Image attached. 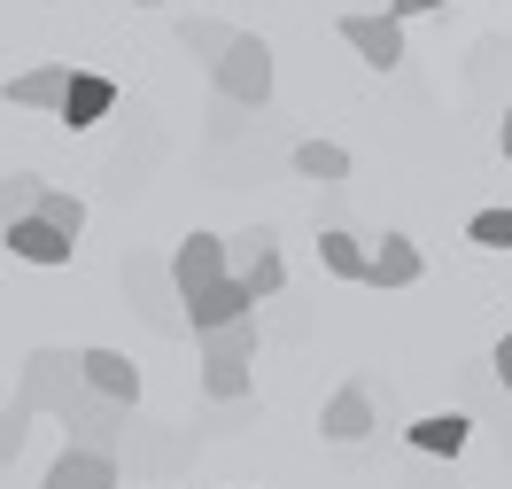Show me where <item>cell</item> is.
Listing matches in <instances>:
<instances>
[{"label":"cell","instance_id":"obj_17","mask_svg":"<svg viewBox=\"0 0 512 489\" xmlns=\"http://www.w3.org/2000/svg\"><path fill=\"white\" fill-rule=\"evenodd\" d=\"M63 78H70V63L16 70V78H8V101H16V109H55V101H63Z\"/></svg>","mask_w":512,"mask_h":489},{"label":"cell","instance_id":"obj_7","mask_svg":"<svg viewBox=\"0 0 512 489\" xmlns=\"http://www.w3.org/2000/svg\"><path fill=\"white\" fill-rule=\"evenodd\" d=\"M342 47H350L357 63H373V70H396L404 63V55H412V47H404V24H396V16H342Z\"/></svg>","mask_w":512,"mask_h":489},{"label":"cell","instance_id":"obj_24","mask_svg":"<svg viewBox=\"0 0 512 489\" xmlns=\"http://www.w3.org/2000/svg\"><path fill=\"white\" fill-rule=\"evenodd\" d=\"M466 241H474V249H512V210H474V218H466Z\"/></svg>","mask_w":512,"mask_h":489},{"label":"cell","instance_id":"obj_27","mask_svg":"<svg viewBox=\"0 0 512 489\" xmlns=\"http://www.w3.org/2000/svg\"><path fill=\"white\" fill-rule=\"evenodd\" d=\"M435 8H450V0H388V16L404 24V16H435Z\"/></svg>","mask_w":512,"mask_h":489},{"label":"cell","instance_id":"obj_23","mask_svg":"<svg viewBox=\"0 0 512 489\" xmlns=\"http://www.w3.org/2000/svg\"><path fill=\"white\" fill-rule=\"evenodd\" d=\"M24 443H32V412L8 396V404H0V458L16 466V458H24Z\"/></svg>","mask_w":512,"mask_h":489},{"label":"cell","instance_id":"obj_25","mask_svg":"<svg viewBox=\"0 0 512 489\" xmlns=\"http://www.w3.org/2000/svg\"><path fill=\"white\" fill-rule=\"evenodd\" d=\"M202 396H210V404L249 396V365H202Z\"/></svg>","mask_w":512,"mask_h":489},{"label":"cell","instance_id":"obj_20","mask_svg":"<svg viewBox=\"0 0 512 489\" xmlns=\"http://www.w3.org/2000/svg\"><path fill=\"white\" fill-rule=\"evenodd\" d=\"M179 47H187L194 63H218L225 47H233V24H210V16H187V24H179Z\"/></svg>","mask_w":512,"mask_h":489},{"label":"cell","instance_id":"obj_12","mask_svg":"<svg viewBox=\"0 0 512 489\" xmlns=\"http://www.w3.org/2000/svg\"><path fill=\"white\" fill-rule=\"evenodd\" d=\"M249 311H256V303H249V288H241L233 272H225L218 288H202L194 303H179V319H187L194 334H210V326H233V319H249Z\"/></svg>","mask_w":512,"mask_h":489},{"label":"cell","instance_id":"obj_5","mask_svg":"<svg viewBox=\"0 0 512 489\" xmlns=\"http://www.w3.org/2000/svg\"><path fill=\"white\" fill-rule=\"evenodd\" d=\"M171 288H179V303H194L202 288H218L225 280V233H187L179 249H171Z\"/></svg>","mask_w":512,"mask_h":489},{"label":"cell","instance_id":"obj_18","mask_svg":"<svg viewBox=\"0 0 512 489\" xmlns=\"http://www.w3.org/2000/svg\"><path fill=\"white\" fill-rule=\"evenodd\" d=\"M233 280L249 288V303H272V295H288V257H280V249H264V257H249Z\"/></svg>","mask_w":512,"mask_h":489},{"label":"cell","instance_id":"obj_16","mask_svg":"<svg viewBox=\"0 0 512 489\" xmlns=\"http://www.w3.org/2000/svg\"><path fill=\"white\" fill-rule=\"evenodd\" d=\"M295 179H319V187H342L350 179V148L342 140H295Z\"/></svg>","mask_w":512,"mask_h":489},{"label":"cell","instance_id":"obj_3","mask_svg":"<svg viewBox=\"0 0 512 489\" xmlns=\"http://www.w3.org/2000/svg\"><path fill=\"white\" fill-rule=\"evenodd\" d=\"M117 272H125V295H132V311H140V319L156 326V334H179V288H171V264L163 257H148V249H132L125 264H117Z\"/></svg>","mask_w":512,"mask_h":489},{"label":"cell","instance_id":"obj_26","mask_svg":"<svg viewBox=\"0 0 512 489\" xmlns=\"http://www.w3.org/2000/svg\"><path fill=\"white\" fill-rule=\"evenodd\" d=\"M241 125H249V109H233V101H210V140H233V132H241Z\"/></svg>","mask_w":512,"mask_h":489},{"label":"cell","instance_id":"obj_22","mask_svg":"<svg viewBox=\"0 0 512 489\" xmlns=\"http://www.w3.org/2000/svg\"><path fill=\"white\" fill-rule=\"evenodd\" d=\"M39 187H47V179H32V171H8V179H0V226H16V218H32Z\"/></svg>","mask_w":512,"mask_h":489},{"label":"cell","instance_id":"obj_19","mask_svg":"<svg viewBox=\"0 0 512 489\" xmlns=\"http://www.w3.org/2000/svg\"><path fill=\"white\" fill-rule=\"evenodd\" d=\"M32 218H39V226H55V233H70V241H78V233H86V202L70 195V187H39Z\"/></svg>","mask_w":512,"mask_h":489},{"label":"cell","instance_id":"obj_10","mask_svg":"<svg viewBox=\"0 0 512 489\" xmlns=\"http://www.w3.org/2000/svg\"><path fill=\"white\" fill-rule=\"evenodd\" d=\"M39 489H125V458H101V451H70V443H63Z\"/></svg>","mask_w":512,"mask_h":489},{"label":"cell","instance_id":"obj_15","mask_svg":"<svg viewBox=\"0 0 512 489\" xmlns=\"http://www.w3.org/2000/svg\"><path fill=\"white\" fill-rule=\"evenodd\" d=\"M466 435H474L466 412H427V420H412V451L419 458H458V451H466Z\"/></svg>","mask_w":512,"mask_h":489},{"label":"cell","instance_id":"obj_4","mask_svg":"<svg viewBox=\"0 0 512 489\" xmlns=\"http://www.w3.org/2000/svg\"><path fill=\"white\" fill-rule=\"evenodd\" d=\"M63 427H70V451H101V458H117L125 451V435H132V404H109V396H78L63 412Z\"/></svg>","mask_w":512,"mask_h":489},{"label":"cell","instance_id":"obj_9","mask_svg":"<svg viewBox=\"0 0 512 489\" xmlns=\"http://www.w3.org/2000/svg\"><path fill=\"white\" fill-rule=\"evenodd\" d=\"M78 373H86V389L94 396H109V404H132L140 412V365L125 358V350H78Z\"/></svg>","mask_w":512,"mask_h":489},{"label":"cell","instance_id":"obj_8","mask_svg":"<svg viewBox=\"0 0 512 489\" xmlns=\"http://www.w3.org/2000/svg\"><path fill=\"white\" fill-rule=\"evenodd\" d=\"M109 109H117V78H101V70H70V78H63V101H55V117H63L70 132H94Z\"/></svg>","mask_w":512,"mask_h":489},{"label":"cell","instance_id":"obj_2","mask_svg":"<svg viewBox=\"0 0 512 489\" xmlns=\"http://www.w3.org/2000/svg\"><path fill=\"white\" fill-rule=\"evenodd\" d=\"M210 78H218V94L233 101V109H249V117H256V109L272 101V47H264L256 32H233V47L210 63Z\"/></svg>","mask_w":512,"mask_h":489},{"label":"cell","instance_id":"obj_1","mask_svg":"<svg viewBox=\"0 0 512 489\" xmlns=\"http://www.w3.org/2000/svg\"><path fill=\"white\" fill-rule=\"evenodd\" d=\"M86 396V373H78V350H55V342H39L32 358L16 365V404L32 412V420H63L70 404Z\"/></svg>","mask_w":512,"mask_h":489},{"label":"cell","instance_id":"obj_14","mask_svg":"<svg viewBox=\"0 0 512 489\" xmlns=\"http://www.w3.org/2000/svg\"><path fill=\"white\" fill-rule=\"evenodd\" d=\"M202 342V365H256V342H264V326L249 319H233V326H210V334H194Z\"/></svg>","mask_w":512,"mask_h":489},{"label":"cell","instance_id":"obj_31","mask_svg":"<svg viewBox=\"0 0 512 489\" xmlns=\"http://www.w3.org/2000/svg\"><path fill=\"white\" fill-rule=\"evenodd\" d=\"M156 8H163V0H156Z\"/></svg>","mask_w":512,"mask_h":489},{"label":"cell","instance_id":"obj_13","mask_svg":"<svg viewBox=\"0 0 512 489\" xmlns=\"http://www.w3.org/2000/svg\"><path fill=\"white\" fill-rule=\"evenodd\" d=\"M0 241H8V257H24V264H70L78 257V241L55 226H39V218H16V226H0Z\"/></svg>","mask_w":512,"mask_h":489},{"label":"cell","instance_id":"obj_29","mask_svg":"<svg viewBox=\"0 0 512 489\" xmlns=\"http://www.w3.org/2000/svg\"><path fill=\"white\" fill-rule=\"evenodd\" d=\"M497 148H505V156H512V109H505V125H497Z\"/></svg>","mask_w":512,"mask_h":489},{"label":"cell","instance_id":"obj_11","mask_svg":"<svg viewBox=\"0 0 512 489\" xmlns=\"http://www.w3.org/2000/svg\"><path fill=\"white\" fill-rule=\"evenodd\" d=\"M365 288H412L419 280V241L412 233H381L373 249H365V272H357Z\"/></svg>","mask_w":512,"mask_h":489},{"label":"cell","instance_id":"obj_28","mask_svg":"<svg viewBox=\"0 0 512 489\" xmlns=\"http://www.w3.org/2000/svg\"><path fill=\"white\" fill-rule=\"evenodd\" d=\"M489 365H497V389L512 396V326H505V342H497V358H489Z\"/></svg>","mask_w":512,"mask_h":489},{"label":"cell","instance_id":"obj_30","mask_svg":"<svg viewBox=\"0 0 512 489\" xmlns=\"http://www.w3.org/2000/svg\"><path fill=\"white\" fill-rule=\"evenodd\" d=\"M132 8H156V0H132Z\"/></svg>","mask_w":512,"mask_h":489},{"label":"cell","instance_id":"obj_21","mask_svg":"<svg viewBox=\"0 0 512 489\" xmlns=\"http://www.w3.org/2000/svg\"><path fill=\"white\" fill-rule=\"evenodd\" d=\"M319 264L326 272H334V280H357V272H365V241H357V233H319Z\"/></svg>","mask_w":512,"mask_h":489},{"label":"cell","instance_id":"obj_6","mask_svg":"<svg viewBox=\"0 0 512 489\" xmlns=\"http://www.w3.org/2000/svg\"><path fill=\"white\" fill-rule=\"evenodd\" d=\"M381 427V412H373V381L357 373V381H342V389L326 396V412H319V435L326 443H365Z\"/></svg>","mask_w":512,"mask_h":489}]
</instances>
